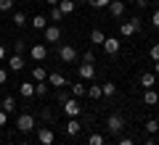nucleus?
<instances>
[{
  "mask_svg": "<svg viewBox=\"0 0 159 145\" xmlns=\"http://www.w3.org/2000/svg\"><path fill=\"white\" fill-rule=\"evenodd\" d=\"M34 95H37V98L48 95V84H45V82H34Z\"/></svg>",
  "mask_w": 159,
  "mask_h": 145,
  "instance_id": "cd10ccee",
  "label": "nucleus"
},
{
  "mask_svg": "<svg viewBox=\"0 0 159 145\" xmlns=\"http://www.w3.org/2000/svg\"><path fill=\"white\" fill-rule=\"evenodd\" d=\"M48 21H51V19H45V16H34V19H29V27L34 29V32H45V27H48Z\"/></svg>",
  "mask_w": 159,
  "mask_h": 145,
  "instance_id": "1a4fd4ad",
  "label": "nucleus"
},
{
  "mask_svg": "<svg viewBox=\"0 0 159 145\" xmlns=\"http://www.w3.org/2000/svg\"><path fill=\"white\" fill-rule=\"evenodd\" d=\"M143 145H157V143H154V140H146V143H143Z\"/></svg>",
  "mask_w": 159,
  "mask_h": 145,
  "instance_id": "a18cd8bd",
  "label": "nucleus"
},
{
  "mask_svg": "<svg viewBox=\"0 0 159 145\" xmlns=\"http://www.w3.org/2000/svg\"><path fill=\"white\" fill-rule=\"evenodd\" d=\"M37 140H40V145H53L56 134H53L51 127H40V129H37Z\"/></svg>",
  "mask_w": 159,
  "mask_h": 145,
  "instance_id": "423d86ee",
  "label": "nucleus"
},
{
  "mask_svg": "<svg viewBox=\"0 0 159 145\" xmlns=\"http://www.w3.org/2000/svg\"><path fill=\"white\" fill-rule=\"evenodd\" d=\"M66 98H69L66 92H61V90H56V103H58V106H64V100H66Z\"/></svg>",
  "mask_w": 159,
  "mask_h": 145,
  "instance_id": "f704fd0d",
  "label": "nucleus"
},
{
  "mask_svg": "<svg viewBox=\"0 0 159 145\" xmlns=\"http://www.w3.org/2000/svg\"><path fill=\"white\" fill-rule=\"evenodd\" d=\"M58 58H61L64 63H74L77 61V48H74V45H61V48H58Z\"/></svg>",
  "mask_w": 159,
  "mask_h": 145,
  "instance_id": "20e7f679",
  "label": "nucleus"
},
{
  "mask_svg": "<svg viewBox=\"0 0 159 145\" xmlns=\"http://www.w3.org/2000/svg\"><path fill=\"white\" fill-rule=\"evenodd\" d=\"M88 145H106V140H103V134H98V132H93L90 137H88Z\"/></svg>",
  "mask_w": 159,
  "mask_h": 145,
  "instance_id": "bb28decb",
  "label": "nucleus"
},
{
  "mask_svg": "<svg viewBox=\"0 0 159 145\" xmlns=\"http://www.w3.org/2000/svg\"><path fill=\"white\" fill-rule=\"evenodd\" d=\"M32 79H34V82H48V71L37 63V66L32 69Z\"/></svg>",
  "mask_w": 159,
  "mask_h": 145,
  "instance_id": "2eb2a0df",
  "label": "nucleus"
},
{
  "mask_svg": "<svg viewBox=\"0 0 159 145\" xmlns=\"http://www.w3.org/2000/svg\"><path fill=\"white\" fill-rule=\"evenodd\" d=\"M8 69H11V71H21V69H24V58L19 56V53L11 56V58H8Z\"/></svg>",
  "mask_w": 159,
  "mask_h": 145,
  "instance_id": "f8f14e48",
  "label": "nucleus"
},
{
  "mask_svg": "<svg viewBox=\"0 0 159 145\" xmlns=\"http://www.w3.org/2000/svg\"><path fill=\"white\" fill-rule=\"evenodd\" d=\"M117 145H135V143H133V140H130V137H122V140H119V143H117Z\"/></svg>",
  "mask_w": 159,
  "mask_h": 145,
  "instance_id": "ea45409f",
  "label": "nucleus"
},
{
  "mask_svg": "<svg viewBox=\"0 0 159 145\" xmlns=\"http://www.w3.org/2000/svg\"><path fill=\"white\" fill-rule=\"evenodd\" d=\"M13 24H16V27H27V24H29V19L24 16L21 11H16V16H13Z\"/></svg>",
  "mask_w": 159,
  "mask_h": 145,
  "instance_id": "c85d7f7f",
  "label": "nucleus"
},
{
  "mask_svg": "<svg viewBox=\"0 0 159 145\" xmlns=\"http://www.w3.org/2000/svg\"><path fill=\"white\" fill-rule=\"evenodd\" d=\"M148 56H151V61H159V42H154V45H151Z\"/></svg>",
  "mask_w": 159,
  "mask_h": 145,
  "instance_id": "2f4dec72",
  "label": "nucleus"
},
{
  "mask_svg": "<svg viewBox=\"0 0 159 145\" xmlns=\"http://www.w3.org/2000/svg\"><path fill=\"white\" fill-rule=\"evenodd\" d=\"M119 34H122V37H133V34H135L133 21H122V24H119Z\"/></svg>",
  "mask_w": 159,
  "mask_h": 145,
  "instance_id": "6ab92c4d",
  "label": "nucleus"
},
{
  "mask_svg": "<svg viewBox=\"0 0 159 145\" xmlns=\"http://www.w3.org/2000/svg\"><path fill=\"white\" fill-rule=\"evenodd\" d=\"M6 79H8V71H6V69H0V84H6Z\"/></svg>",
  "mask_w": 159,
  "mask_h": 145,
  "instance_id": "4c0bfd02",
  "label": "nucleus"
},
{
  "mask_svg": "<svg viewBox=\"0 0 159 145\" xmlns=\"http://www.w3.org/2000/svg\"><path fill=\"white\" fill-rule=\"evenodd\" d=\"M157 3H159V0H157Z\"/></svg>",
  "mask_w": 159,
  "mask_h": 145,
  "instance_id": "de8ad7c7",
  "label": "nucleus"
},
{
  "mask_svg": "<svg viewBox=\"0 0 159 145\" xmlns=\"http://www.w3.org/2000/svg\"><path fill=\"white\" fill-rule=\"evenodd\" d=\"M82 95H88V87L85 84H72V98H82Z\"/></svg>",
  "mask_w": 159,
  "mask_h": 145,
  "instance_id": "b1692460",
  "label": "nucleus"
},
{
  "mask_svg": "<svg viewBox=\"0 0 159 145\" xmlns=\"http://www.w3.org/2000/svg\"><path fill=\"white\" fill-rule=\"evenodd\" d=\"M34 127H37V122H34V116H32V113H21V116L16 119V129H19V132H24V134H27V132H32Z\"/></svg>",
  "mask_w": 159,
  "mask_h": 145,
  "instance_id": "f257e3e1",
  "label": "nucleus"
},
{
  "mask_svg": "<svg viewBox=\"0 0 159 145\" xmlns=\"http://www.w3.org/2000/svg\"><path fill=\"white\" fill-rule=\"evenodd\" d=\"M58 8H61V13H64V16H69V13H74L77 3H74V0H58Z\"/></svg>",
  "mask_w": 159,
  "mask_h": 145,
  "instance_id": "4468645a",
  "label": "nucleus"
},
{
  "mask_svg": "<svg viewBox=\"0 0 159 145\" xmlns=\"http://www.w3.org/2000/svg\"><path fill=\"white\" fill-rule=\"evenodd\" d=\"M48 19H51V21H56V24H58V21H61V19H64L61 8H58V6H53V8H51V16H48Z\"/></svg>",
  "mask_w": 159,
  "mask_h": 145,
  "instance_id": "c756f323",
  "label": "nucleus"
},
{
  "mask_svg": "<svg viewBox=\"0 0 159 145\" xmlns=\"http://www.w3.org/2000/svg\"><path fill=\"white\" fill-rule=\"evenodd\" d=\"M3 58H6V48H0V61H3Z\"/></svg>",
  "mask_w": 159,
  "mask_h": 145,
  "instance_id": "c03bdc74",
  "label": "nucleus"
},
{
  "mask_svg": "<svg viewBox=\"0 0 159 145\" xmlns=\"http://www.w3.org/2000/svg\"><path fill=\"white\" fill-rule=\"evenodd\" d=\"M154 74H159V61H154Z\"/></svg>",
  "mask_w": 159,
  "mask_h": 145,
  "instance_id": "37998d69",
  "label": "nucleus"
},
{
  "mask_svg": "<svg viewBox=\"0 0 159 145\" xmlns=\"http://www.w3.org/2000/svg\"><path fill=\"white\" fill-rule=\"evenodd\" d=\"M130 21H133V27H135V32H138V29H141V19H138V16H133Z\"/></svg>",
  "mask_w": 159,
  "mask_h": 145,
  "instance_id": "58836bf2",
  "label": "nucleus"
},
{
  "mask_svg": "<svg viewBox=\"0 0 159 145\" xmlns=\"http://www.w3.org/2000/svg\"><path fill=\"white\" fill-rule=\"evenodd\" d=\"M29 56H32V61H45L48 48H45L43 42H37V45H32V48H29Z\"/></svg>",
  "mask_w": 159,
  "mask_h": 145,
  "instance_id": "6e6552de",
  "label": "nucleus"
},
{
  "mask_svg": "<svg viewBox=\"0 0 159 145\" xmlns=\"http://www.w3.org/2000/svg\"><path fill=\"white\" fill-rule=\"evenodd\" d=\"M64 113H66L69 119H77L80 113H82V106H80L77 98H66V100H64Z\"/></svg>",
  "mask_w": 159,
  "mask_h": 145,
  "instance_id": "f03ea898",
  "label": "nucleus"
},
{
  "mask_svg": "<svg viewBox=\"0 0 159 145\" xmlns=\"http://www.w3.org/2000/svg\"><path fill=\"white\" fill-rule=\"evenodd\" d=\"M66 134H69V137H77V134H80V122H77V119H69V122H66Z\"/></svg>",
  "mask_w": 159,
  "mask_h": 145,
  "instance_id": "aec40b11",
  "label": "nucleus"
},
{
  "mask_svg": "<svg viewBox=\"0 0 159 145\" xmlns=\"http://www.w3.org/2000/svg\"><path fill=\"white\" fill-rule=\"evenodd\" d=\"M45 3H48L51 8H53V6H58V0H45Z\"/></svg>",
  "mask_w": 159,
  "mask_h": 145,
  "instance_id": "79ce46f5",
  "label": "nucleus"
},
{
  "mask_svg": "<svg viewBox=\"0 0 159 145\" xmlns=\"http://www.w3.org/2000/svg\"><path fill=\"white\" fill-rule=\"evenodd\" d=\"M154 82H157V74H151V71H143V74H141V84H143V90H151Z\"/></svg>",
  "mask_w": 159,
  "mask_h": 145,
  "instance_id": "ddd939ff",
  "label": "nucleus"
},
{
  "mask_svg": "<svg viewBox=\"0 0 159 145\" xmlns=\"http://www.w3.org/2000/svg\"><path fill=\"white\" fill-rule=\"evenodd\" d=\"M13 8V0H0V11L6 13V11H11Z\"/></svg>",
  "mask_w": 159,
  "mask_h": 145,
  "instance_id": "72a5a7b5",
  "label": "nucleus"
},
{
  "mask_svg": "<svg viewBox=\"0 0 159 145\" xmlns=\"http://www.w3.org/2000/svg\"><path fill=\"white\" fill-rule=\"evenodd\" d=\"M143 129H146L148 134H154V132H159V122H157V119H148V122L143 124Z\"/></svg>",
  "mask_w": 159,
  "mask_h": 145,
  "instance_id": "a878e982",
  "label": "nucleus"
},
{
  "mask_svg": "<svg viewBox=\"0 0 159 145\" xmlns=\"http://www.w3.org/2000/svg\"><path fill=\"white\" fill-rule=\"evenodd\" d=\"M0 106H3V111H6V113H13V111H16V100H13L11 95H6V98H3V103H0Z\"/></svg>",
  "mask_w": 159,
  "mask_h": 145,
  "instance_id": "412c9836",
  "label": "nucleus"
},
{
  "mask_svg": "<svg viewBox=\"0 0 159 145\" xmlns=\"http://www.w3.org/2000/svg\"><path fill=\"white\" fill-rule=\"evenodd\" d=\"M101 90H103V98H114V92H117V84H114V82H103Z\"/></svg>",
  "mask_w": 159,
  "mask_h": 145,
  "instance_id": "4be33fe9",
  "label": "nucleus"
},
{
  "mask_svg": "<svg viewBox=\"0 0 159 145\" xmlns=\"http://www.w3.org/2000/svg\"><path fill=\"white\" fill-rule=\"evenodd\" d=\"M19 145H32V143H19Z\"/></svg>",
  "mask_w": 159,
  "mask_h": 145,
  "instance_id": "49530a36",
  "label": "nucleus"
},
{
  "mask_svg": "<svg viewBox=\"0 0 159 145\" xmlns=\"http://www.w3.org/2000/svg\"><path fill=\"white\" fill-rule=\"evenodd\" d=\"M109 13L111 16H122L125 13V0H111L109 3Z\"/></svg>",
  "mask_w": 159,
  "mask_h": 145,
  "instance_id": "9b49d317",
  "label": "nucleus"
},
{
  "mask_svg": "<svg viewBox=\"0 0 159 145\" xmlns=\"http://www.w3.org/2000/svg\"><path fill=\"white\" fill-rule=\"evenodd\" d=\"M135 6H138V8H146V6H148V0H135Z\"/></svg>",
  "mask_w": 159,
  "mask_h": 145,
  "instance_id": "a19ab883",
  "label": "nucleus"
},
{
  "mask_svg": "<svg viewBox=\"0 0 159 145\" xmlns=\"http://www.w3.org/2000/svg\"><path fill=\"white\" fill-rule=\"evenodd\" d=\"M48 84H53L56 90H61L64 84H66V79H64V74H48Z\"/></svg>",
  "mask_w": 159,
  "mask_h": 145,
  "instance_id": "dca6fc26",
  "label": "nucleus"
},
{
  "mask_svg": "<svg viewBox=\"0 0 159 145\" xmlns=\"http://www.w3.org/2000/svg\"><path fill=\"white\" fill-rule=\"evenodd\" d=\"M106 129H109L111 134H119L122 129H125V119L119 116V113H111V116L106 119Z\"/></svg>",
  "mask_w": 159,
  "mask_h": 145,
  "instance_id": "7ed1b4c3",
  "label": "nucleus"
},
{
  "mask_svg": "<svg viewBox=\"0 0 159 145\" xmlns=\"http://www.w3.org/2000/svg\"><path fill=\"white\" fill-rule=\"evenodd\" d=\"M61 40V27L58 24H48L45 27V42H58Z\"/></svg>",
  "mask_w": 159,
  "mask_h": 145,
  "instance_id": "0eeeda50",
  "label": "nucleus"
},
{
  "mask_svg": "<svg viewBox=\"0 0 159 145\" xmlns=\"http://www.w3.org/2000/svg\"><path fill=\"white\" fill-rule=\"evenodd\" d=\"M6 122H8V113L0 108V127H6Z\"/></svg>",
  "mask_w": 159,
  "mask_h": 145,
  "instance_id": "e433bc0d",
  "label": "nucleus"
},
{
  "mask_svg": "<svg viewBox=\"0 0 159 145\" xmlns=\"http://www.w3.org/2000/svg\"><path fill=\"white\" fill-rule=\"evenodd\" d=\"M143 103H146V106H157V103H159V95L154 92V90H143Z\"/></svg>",
  "mask_w": 159,
  "mask_h": 145,
  "instance_id": "a211bd4d",
  "label": "nucleus"
},
{
  "mask_svg": "<svg viewBox=\"0 0 159 145\" xmlns=\"http://www.w3.org/2000/svg\"><path fill=\"white\" fill-rule=\"evenodd\" d=\"M101 48H103V53H106V56H117L119 48H122V42H119V37H106Z\"/></svg>",
  "mask_w": 159,
  "mask_h": 145,
  "instance_id": "39448f33",
  "label": "nucleus"
},
{
  "mask_svg": "<svg viewBox=\"0 0 159 145\" xmlns=\"http://www.w3.org/2000/svg\"><path fill=\"white\" fill-rule=\"evenodd\" d=\"M103 40H106V34H103L101 29H93L90 32V42L93 45H103Z\"/></svg>",
  "mask_w": 159,
  "mask_h": 145,
  "instance_id": "5701e85b",
  "label": "nucleus"
},
{
  "mask_svg": "<svg viewBox=\"0 0 159 145\" xmlns=\"http://www.w3.org/2000/svg\"><path fill=\"white\" fill-rule=\"evenodd\" d=\"M88 3H90L93 8H109V3H111V0H88Z\"/></svg>",
  "mask_w": 159,
  "mask_h": 145,
  "instance_id": "7c9ffc66",
  "label": "nucleus"
},
{
  "mask_svg": "<svg viewBox=\"0 0 159 145\" xmlns=\"http://www.w3.org/2000/svg\"><path fill=\"white\" fill-rule=\"evenodd\" d=\"M151 27H154V29H159V8L151 13Z\"/></svg>",
  "mask_w": 159,
  "mask_h": 145,
  "instance_id": "c9c22d12",
  "label": "nucleus"
},
{
  "mask_svg": "<svg viewBox=\"0 0 159 145\" xmlns=\"http://www.w3.org/2000/svg\"><path fill=\"white\" fill-rule=\"evenodd\" d=\"M19 92H21L24 98H34V82H21L19 84Z\"/></svg>",
  "mask_w": 159,
  "mask_h": 145,
  "instance_id": "f3484780",
  "label": "nucleus"
},
{
  "mask_svg": "<svg viewBox=\"0 0 159 145\" xmlns=\"http://www.w3.org/2000/svg\"><path fill=\"white\" fill-rule=\"evenodd\" d=\"M96 77V66L93 63H80V79L82 82H88V79Z\"/></svg>",
  "mask_w": 159,
  "mask_h": 145,
  "instance_id": "9d476101",
  "label": "nucleus"
},
{
  "mask_svg": "<svg viewBox=\"0 0 159 145\" xmlns=\"http://www.w3.org/2000/svg\"><path fill=\"white\" fill-rule=\"evenodd\" d=\"M88 95H90L93 100H98V98H101V95H103V90H101V84H90V87H88Z\"/></svg>",
  "mask_w": 159,
  "mask_h": 145,
  "instance_id": "393cba45",
  "label": "nucleus"
},
{
  "mask_svg": "<svg viewBox=\"0 0 159 145\" xmlns=\"http://www.w3.org/2000/svg\"><path fill=\"white\" fill-rule=\"evenodd\" d=\"M82 61H85V63H93V61H96V53H93V50H85V53H82Z\"/></svg>",
  "mask_w": 159,
  "mask_h": 145,
  "instance_id": "473e14b6",
  "label": "nucleus"
}]
</instances>
